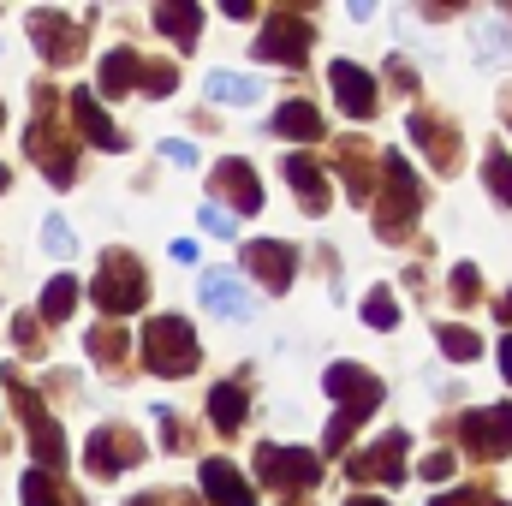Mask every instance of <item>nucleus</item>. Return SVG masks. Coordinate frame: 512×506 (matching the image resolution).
I'll use <instances>...</instances> for the list:
<instances>
[{
	"instance_id": "31",
	"label": "nucleus",
	"mask_w": 512,
	"mask_h": 506,
	"mask_svg": "<svg viewBox=\"0 0 512 506\" xmlns=\"http://www.w3.org/2000/svg\"><path fill=\"white\" fill-rule=\"evenodd\" d=\"M483 179H489V191H495V197L512 209V155H507V149H489V161H483Z\"/></svg>"
},
{
	"instance_id": "20",
	"label": "nucleus",
	"mask_w": 512,
	"mask_h": 506,
	"mask_svg": "<svg viewBox=\"0 0 512 506\" xmlns=\"http://www.w3.org/2000/svg\"><path fill=\"white\" fill-rule=\"evenodd\" d=\"M286 179L298 185V209L304 215H328V179L310 155H286Z\"/></svg>"
},
{
	"instance_id": "4",
	"label": "nucleus",
	"mask_w": 512,
	"mask_h": 506,
	"mask_svg": "<svg viewBox=\"0 0 512 506\" xmlns=\"http://www.w3.org/2000/svg\"><path fill=\"white\" fill-rule=\"evenodd\" d=\"M197 334H191V322L185 316H155L149 328H143V364L155 370V376H191L197 370Z\"/></svg>"
},
{
	"instance_id": "2",
	"label": "nucleus",
	"mask_w": 512,
	"mask_h": 506,
	"mask_svg": "<svg viewBox=\"0 0 512 506\" xmlns=\"http://www.w3.org/2000/svg\"><path fill=\"white\" fill-rule=\"evenodd\" d=\"M376 191H382V203H376V233H382L387 245L411 239V227H417V215H423V191H417V173H411L405 155H382Z\"/></svg>"
},
{
	"instance_id": "5",
	"label": "nucleus",
	"mask_w": 512,
	"mask_h": 506,
	"mask_svg": "<svg viewBox=\"0 0 512 506\" xmlns=\"http://www.w3.org/2000/svg\"><path fill=\"white\" fill-rule=\"evenodd\" d=\"M90 292H96V304L120 322V316H131V310H143V298H149V274H143V262H137L131 251H108Z\"/></svg>"
},
{
	"instance_id": "43",
	"label": "nucleus",
	"mask_w": 512,
	"mask_h": 506,
	"mask_svg": "<svg viewBox=\"0 0 512 506\" xmlns=\"http://www.w3.org/2000/svg\"><path fill=\"white\" fill-rule=\"evenodd\" d=\"M167 155H173L179 167H191V161H197V149H191V143H167Z\"/></svg>"
},
{
	"instance_id": "8",
	"label": "nucleus",
	"mask_w": 512,
	"mask_h": 506,
	"mask_svg": "<svg viewBox=\"0 0 512 506\" xmlns=\"http://www.w3.org/2000/svg\"><path fill=\"white\" fill-rule=\"evenodd\" d=\"M256 477H268L274 489L298 495V489H316V483H322V459L304 453V447H274V441H262V447H256Z\"/></svg>"
},
{
	"instance_id": "33",
	"label": "nucleus",
	"mask_w": 512,
	"mask_h": 506,
	"mask_svg": "<svg viewBox=\"0 0 512 506\" xmlns=\"http://www.w3.org/2000/svg\"><path fill=\"white\" fill-rule=\"evenodd\" d=\"M477 42H483V54H495V60H512V24H495V18H483V24H477Z\"/></svg>"
},
{
	"instance_id": "37",
	"label": "nucleus",
	"mask_w": 512,
	"mask_h": 506,
	"mask_svg": "<svg viewBox=\"0 0 512 506\" xmlns=\"http://www.w3.org/2000/svg\"><path fill=\"white\" fill-rule=\"evenodd\" d=\"M477 292H483V274H477L471 262H459V268H453V298H459V304H477Z\"/></svg>"
},
{
	"instance_id": "26",
	"label": "nucleus",
	"mask_w": 512,
	"mask_h": 506,
	"mask_svg": "<svg viewBox=\"0 0 512 506\" xmlns=\"http://www.w3.org/2000/svg\"><path fill=\"white\" fill-rule=\"evenodd\" d=\"M209 96L227 102V108H245V102L262 96V84L256 78H239V72H209Z\"/></svg>"
},
{
	"instance_id": "40",
	"label": "nucleus",
	"mask_w": 512,
	"mask_h": 506,
	"mask_svg": "<svg viewBox=\"0 0 512 506\" xmlns=\"http://www.w3.org/2000/svg\"><path fill=\"white\" fill-rule=\"evenodd\" d=\"M423 477H429V483H447V477H453V453H429V459H423Z\"/></svg>"
},
{
	"instance_id": "34",
	"label": "nucleus",
	"mask_w": 512,
	"mask_h": 506,
	"mask_svg": "<svg viewBox=\"0 0 512 506\" xmlns=\"http://www.w3.org/2000/svg\"><path fill=\"white\" fill-rule=\"evenodd\" d=\"M179 84V66H167V60H143V90L149 96H167Z\"/></svg>"
},
{
	"instance_id": "7",
	"label": "nucleus",
	"mask_w": 512,
	"mask_h": 506,
	"mask_svg": "<svg viewBox=\"0 0 512 506\" xmlns=\"http://www.w3.org/2000/svg\"><path fill=\"white\" fill-rule=\"evenodd\" d=\"M256 60L286 66V72H304V60H310V18H298V12H268V24H262V36H256Z\"/></svg>"
},
{
	"instance_id": "23",
	"label": "nucleus",
	"mask_w": 512,
	"mask_h": 506,
	"mask_svg": "<svg viewBox=\"0 0 512 506\" xmlns=\"http://www.w3.org/2000/svg\"><path fill=\"white\" fill-rule=\"evenodd\" d=\"M245 405H251V399H245V387H239V381H215V387H209V417H215V429H221V435L245 429Z\"/></svg>"
},
{
	"instance_id": "48",
	"label": "nucleus",
	"mask_w": 512,
	"mask_h": 506,
	"mask_svg": "<svg viewBox=\"0 0 512 506\" xmlns=\"http://www.w3.org/2000/svg\"><path fill=\"white\" fill-rule=\"evenodd\" d=\"M507 126H512V90H507Z\"/></svg>"
},
{
	"instance_id": "16",
	"label": "nucleus",
	"mask_w": 512,
	"mask_h": 506,
	"mask_svg": "<svg viewBox=\"0 0 512 506\" xmlns=\"http://www.w3.org/2000/svg\"><path fill=\"white\" fill-rule=\"evenodd\" d=\"M411 143H423V155H429L441 173H453V167H459V131L447 126V120H435L429 108H417V114H411Z\"/></svg>"
},
{
	"instance_id": "1",
	"label": "nucleus",
	"mask_w": 512,
	"mask_h": 506,
	"mask_svg": "<svg viewBox=\"0 0 512 506\" xmlns=\"http://www.w3.org/2000/svg\"><path fill=\"white\" fill-rule=\"evenodd\" d=\"M322 387L340 399V411H334V423H328V435H322V453H346L352 429H358V423L382 405V381L370 376V370H358V364H334Z\"/></svg>"
},
{
	"instance_id": "44",
	"label": "nucleus",
	"mask_w": 512,
	"mask_h": 506,
	"mask_svg": "<svg viewBox=\"0 0 512 506\" xmlns=\"http://www.w3.org/2000/svg\"><path fill=\"white\" fill-rule=\"evenodd\" d=\"M501 370H507V381H512V334L501 340Z\"/></svg>"
},
{
	"instance_id": "42",
	"label": "nucleus",
	"mask_w": 512,
	"mask_h": 506,
	"mask_svg": "<svg viewBox=\"0 0 512 506\" xmlns=\"http://www.w3.org/2000/svg\"><path fill=\"white\" fill-rule=\"evenodd\" d=\"M161 429H167V447H173V453H185V429H179V417H173V411H161Z\"/></svg>"
},
{
	"instance_id": "15",
	"label": "nucleus",
	"mask_w": 512,
	"mask_h": 506,
	"mask_svg": "<svg viewBox=\"0 0 512 506\" xmlns=\"http://www.w3.org/2000/svg\"><path fill=\"white\" fill-rule=\"evenodd\" d=\"M66 108H72V120H78V131H84V137H90L96 149H114V155L126 149V131H120L114 120H108V114H102L96 90H72V96H66Z\"/></svg>"
},
{
	"instance_id": "41",
	"label": "nucleus",
	"mask_w": 512,
	"mask_h": 506,
	"mask_svg": "<svg viewBox=\"0 0 512 506\" xmlns=\"http://www.w3.org/2000/svg\"><path fill=\"white\" fill-rule=\"evenodd\" d=\"M387 78H393V84H399V90H417V72H411V66H405V60H399V54H393V60H387Z\"/></svg>"
},
{
	"instance_id": "25",
	"label": "nucleus",
	"mask_w": 512,
	"mask_h": 506,
	"mask_svg": "<svg viewBox=\"0 0 512 506\" xmlns=\"http://www.w3.org/2000/svg\"><path fill=\"white\" fill-rule=\"evenodd\" d=\"M18 495H24V506H78V495H66V483H54L48 471H30L18 483Z\"/></svg>"
},
{
	"instance_id": "6",
	"label": "nucleus",
	"mask_w": 512,
	"mask_h": 506,
	"mask_svg": "<svg viewBox=\"0 0 512 506\" xmlns=\"http://www.w3.org/2000/svg\"><path fill=\"white\" fill-rule=\"evenodd\" d=\"M0 381L12 387V405H18V411H24V423H30V453H36V465H66V435H60V423L48 417L42 393L18 376V364H6Z\"/></svg>"
},
{
	"instance_id": "12",
	"label": "nucleus",
	"mask_w": 512,
	"mask_h": 506,
	"mask_svg": "<svg viewBox=\"0 0 512 506\" xmlns=\"http://www.w3.org/2000/svg\"><path fill=\"white\" fill-rule=\"evenodd\" d=\"M143 459V441L131 435L126 423H108V429H96L90 435V447H84V465L96 471V477H120Z\"/></svg>"
},
{
	"instance_id": "11",
	"label": "nucleus",
	"mask_w": 512,
	"mask_h": 506,
	"mask_svg": "<svg viewBox=\"0 0 512 506\" xmlns=\"http://www.w3.org/2000/svg\"><path fill=\"white\" fill-rule=\"evenodd\" d=\"M30 42L48 66H72L84 54V24H72L66 12H30Z\"/></svg>"
},
{
	"instance_id": "30",
	"label": "nucleus",
	"mask_w": 512,
	"mask_h": 506,
	"mask_svg": "<svg viewBox=\"0 0 512 506\" xmlns=\"http://www.w3.org/2000/svg\"><path fill=\"white\" fill-rule=\"evenodd\" d=\"M126 352H131V340L120 334V328H108V322H102V328H90V358H96V364L120 370V364H126Z\"/></svg>"
},
{
	"instance_id": "47",
	"label": "nucleus",
	"mask_w": 512,
	"mask_h": 506,
	"mask_svg": "<svg viewBox=\"0 0 512 506\" xmlns=\"http://www.w3.org/2000/svg\"><path fill=\"white\" fill-rule=\"evenodd\" d=\"M6 185H12V173H6V167H0V191H6Z\"/></svg>"
},
{
	"instance_id": "10",
	"label": "nucleus",
	"mask_w": 512,
	"mask_h": 506,
	"mask_svg": "<svg viewBox=\"0 0 512 506\" xmlns=\"http://www.w3.org/2000/svg\"><path fill=\"white\" fill-rule=\"evenodd\" d=\"M209 191L227 197V203H221L227 215H256V209H262V179H256L251 161H239V155H227V161L209 173ZM215 197H209V203H215Z\"/></svg>"
},
{
	"instance_id": "24",
	"label": "nucleus",
	"mask_w": 512,
	"mask_h": 506,
	"mask_svg": "<svg viewBox=\"0 0 512 506\" xmlns=\"http://www.w3.org/2000/svg\"><path fill=\"white\" fill-rule=\"evenodd\" d=\"M102 90H108V96L143 90V60H137V48H114V54L102 60Z\"/></svg>"
},
{
	"instance_id": "28",
	"label": "nucleus",
	"mask_w": 512,
	"mask_h": 506,
	"mask_svg": "<svg viewBox=\"0 0 512 506\" xmlns=\"http://www.w3.org/2000/svg\"><path fill=\"white\" fill-rule=\"evenodd\" d=\"M435 340H441V352H447L453 364H477V358H483V340H477L465 322H441V334H435Z\"/></svg>"
},
{
	"instance_id": "22",
	"label": "nucleus",
	"mask_w": 512,
	"mask_h": 506,
	"mask_svg": "<svg viewBox=\"0 0 512 506\" xmlns=\"http://www.w3.org/2000/svg\"><path fill=\"white\" fill-rule=\"evenodd\" d=\"M197 292H203V304H209L215 316H251V292H245L233 274H209Z\"/></svg>"
},
{
	"instance_id": "49",
	"label": "nucleus",
	"mask_w": 512,
	"mask_h": 506,
	"mask_svg": "<svg viewBox=\"0 0 512 506\" xmlns=\"http://www.w3.org/2000/svg\"><path fill=\"white\" fill-rule=\"evenodd\" d=\"M0 126H6V108H0Z\"/></svg>"
},
{
	"instance_id": "3",
	"label": "nucleus",
	"mask_w": 512,
	"mask_h": 506,
	"mask_svg": "<svg viewBox=\"0 0 512 506\" xmlns=\"http://www.w3.org/2000/svg\"><path fill=\"white\" fill-rule=\"evenodd\" d=\"M24 149H30V161L48 173V185H72V179H78V155H72L66 126L54 120V90H48V84H36V120L24 131Z\"/></svg>"
},
{
	"instance_id": "21",
	"label": "nucleus",
	"mask_w": 512,
	"mask_h": 506,
	"mask_svg": "<svg viewBox=\"0 0 512 506\" xmlns=\"http://www.w3.org/2000/svg\"><path fill=\"white\" fill-rule=\"evenodd\" d=\"M155 30H167L179 48H191L197 30H203V6H191V0H161V6H155Z\"/></svg>"
},
{
	"instance_id": "18",
	"label": "nucleus",
	"mask_w": 512,
	"mask_h": 506,
	"mask_svg": "<svg viewBox=\"0 0 512 506\" xmlns=\"http://www.w3.org/2000/svg\"><path fill=\"white\" fill-rule=\"evenodd\" d=\"M197 483H203V501H215V506H256V489L239 477V465H227V459H203Z\"/></svg>"
},
{
	"instance_id": "9",
	"label": "nucleus",
	"mask_w": 512,
	"mask_h": 506,
	"mask_svg": "<svg viewBox=\"0 0 512 506\" xmlns=\"http://www.w3.org/2000/svg\"><path fill=\"white\" fill-rule=\"evenodd\" d=\"M459 441L471 459H507L512 453V405H489V411H465L459 417Z\"/></svg>"
},
{
	"instance_id": "35",
	"label": "nucleus",
	"mask_w": 512,
	"mask_h": 506,
	"mask_svg": "<svg viewBox=\"0 0 512 506\" xmlns=\"http://www.w3.org/2000/svg\"><path fill=\"white\" fill-rule=\"evenodd\" d=\"M364 322H370V328H393V322H399V304H393L387 292H370V298H364Z\"/></svg>"
},
{
	"instance_id": "46",
	"label": "nucleus",
	"mask_w": 512,
	"mask_h": 506,
	"mask_svg": "<svg viewBox=\"0 0 512 506\" xmlns=\"http://www.w3.org/2000/svg\"><path fill=\"white\" fill-rule=\"evenodd\" d=\"M346 506H387V501H370V495H358V501H346Z\"/></svg>"
},
{
	"instance_id": "14",
	"label": "nucleus",
	"mask_w": 512,
	"mask_h": 506,
	"mask_svg": "<svg viewBox=\"0 0 512 506\" xmlns=\"http://www.w3.org/2000/svg\"><path fill=\"white\" fill-rule=\"evenodd\" d=\"M328 84H334V102L346 108V120H376V108H382V96H376V78L364 72V66H352V60H334L328 66Z\"/></svg>"
},
{
	"instance_id": "39",
	"label": "nucleus",
	"mask_w": 512,
	"mask_h": 506,
	"mask_svg": "<svg viewBox=\"0 0 512 506\" xmlns=\"http://www.w3.org/2000/svg\"><path fill=\"white\" fill-rule=\"evenodd\" d=\"M12 340H18V352H24V358H36V352H42V334H36V316H12Z\"/></svg>"
},
{
	"instance_id": "19",
	"label": "nucleus",
	"mask_w": 512,
	"mask_h": 506,
	"mask_svg": "<svg viewBox=\"0 0 512 506\" xmlns=\"http://www.w3.org/2000/svg\"><path fill=\"white\" fill-rule=\"evenodd\" d=\"M334 161H340V179H346L352 203H370V197H376V167H382V161L370 155V143H358V137H352V143H340V155H334Z\"/></svg>"
},
{
	"instance_id": "32",
	"label": "nucleus",
	"mask_w": 512,
	"mask_h": 506,
	"mask_svg": "<svg viewBox=\"0 0 512 506\" xmlns=\"http://www.w3.org/2000/svg\"><path fill=\"white\" fill-rule=\"evenodd\" d=\"M429 506H507L495 489H483V483H465V489H447V495H435Z\"/></svg>"
},
{
	"instance_id": "27",
	"label": "nucleus",
	"mask_w": 512,
	"mask_h": 506,
	"mask_svg": "<svg viewBox=\"0 0 512 506\" xmlns=\"http://www.w3.org/2000/svg\"><path fill=\"white\" fill-rule=\"evenodd\" d=\"M78 310V280L72 274H54L48 292H42V322H66Z\"/></svg>"
},
{
	"instance_id": "17",
	"label": "nucleus",
	"mask_w": 512,
	"mask_h": 506,
	"mask_svg": "<svg viewBox=\"0 0 512 506\" xmlns=\"http://www.w3.org/2000/svg\"><path fill=\"white\" fill-rule=\"evenodd\" d=\"M245 262H251V274L268 292H286L292 286V268H298V251L280 245V239H256V245H245Z\"/></svg>"
},
{
	"instance_id": "45",
	"label": "nucleus",
	"mask_w": 512,
	"mask_h": 506,
	"mask_svg": "<svg viewBox=\"0 0 512 506\" xmlns=\"http://www.w3.org/2000/svg\"><path fill=\"white\" fill-rule=\"evenodd\" d=\"M495 316H501V322H512V292L501 298V304H495Z\"/></svg>"
},
{
	"instance_id": "29",
	"label": "nucleus",
	"mask_w": 512,
	"mask_h": 506,
	"mask_svg": "<svg viewBox=\"0 0 512 506\" xmlns=\"http://www.w3.org/2000/svg\"><path fill=\"white\" fill-rule=\"evenodd\" d=\"M274 131H286V137H322V114L310 108V102H286L280 114H274Z\"/></svg>"
},
{
	"instance_id": "13",
	"label": "nucleus",
	"mask_w": 512,
	"mask_h": 506,
	"mask_svg": "<svg viewBox=\"0 0 512 506\" xmlns=\"http://www.w3.org/2000/svg\"><path fill=\"white\" fill-rule=\"evenodd\" d=\"M405 447H411V435L393 429V435H382L370 453H352V459H346V477H352V483H399V477H405Z\"/></svg>"
},
{
	"instance_id": "38",
	"label": "nucleus",
	"mask_w": 512,
	"mask_h": 506,
	"mask_svg": "<svg viewBox=\"0 0 512 506\" xmlns=\"http://www.w3.org/2000/svg\"><path fill=\"white\" fill-rule=\"evenodd\" d=\"M42 245H48L54 256H72V245H78V239H72V227H66L60 215H48V227H42Z\"/></svg>"
},
{
	"instance_id": "36",
	"label": "nucleus",
	"mask_w": 512,
	"mask_h": 506,
	"mask_svg": "<svg viewBox=\"0 0 512 506\" xmlns=\"http://www.w3.org/2000/svg\"><path fill=\"white\" fill-rule=\"evenodd\" d=\"M197 221H203V233H215V239H233V233H239V221H233L221 203H203V215H197Z\"/></svg>"
}]
</instances>
